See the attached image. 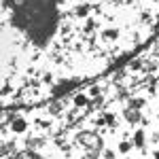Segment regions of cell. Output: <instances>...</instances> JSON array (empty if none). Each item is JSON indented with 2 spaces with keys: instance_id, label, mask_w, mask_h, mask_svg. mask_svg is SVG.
Here are the masks:
<instances>
[{
  "instance_id": "2",
  "label": "cell",
  "mask_w": 159,
  "mask_h": 159,
  "mask_svg": "<svg viewBox=\"0 0 159 159\" xmlns=\"http://www.w3.org/2000/svg\"><path fill=\"white\" fill-rule=\"evenodd\" d=\"M74 102H76L79 106H85V104H87V98H85V96H79V98L74 100Z\"/></svg>"
},
{
  "instance_id": "3",
  "label": "cell",
  "mask_w": 159,
  "mask_h": 159,
  "mask_svg": "<svg viewBox=\"0 0 159 159\" xmlns=\"http://www.w3.org/2000/svg\"><path fill=\"white\" fill-rule=\"evenodd\" d=\"M121 151H123V153H127V151H129V144H127V142H123V144H121Z\"/></svg>"
},
{
  "instance_id": "1",
  "label": "cell",
  "mask_w": 159,
  "mask_h": 159,
  "mask_svg": "<svg viewBox=\"0 0 159 159\" xmlns=\"http://www.w3.org/2000/svg\"><path fill=\"white\" fill-rule=\"evenodd\" d=\"M24 129H25V121H24V119L13 121V132H24Z\"/></svg>"
}]
</instances>
